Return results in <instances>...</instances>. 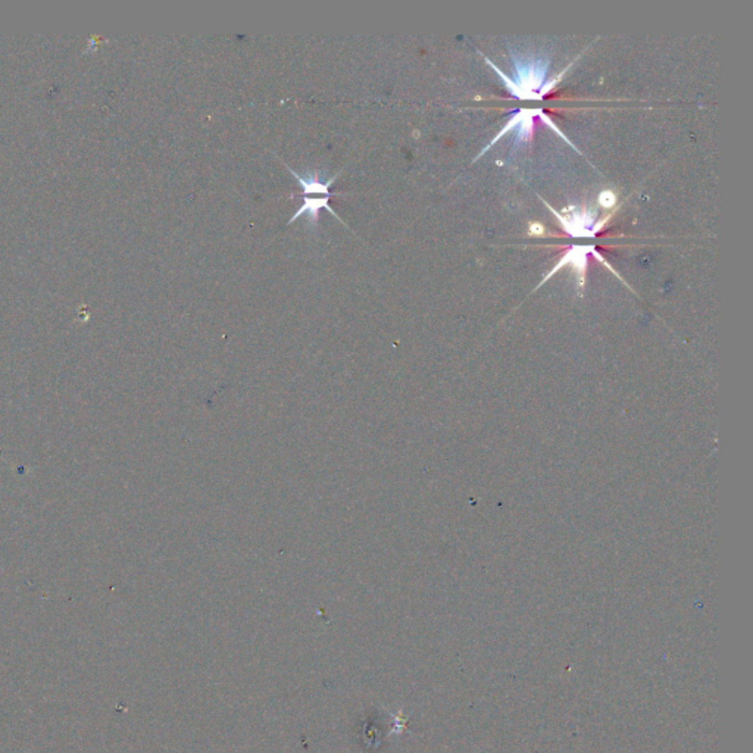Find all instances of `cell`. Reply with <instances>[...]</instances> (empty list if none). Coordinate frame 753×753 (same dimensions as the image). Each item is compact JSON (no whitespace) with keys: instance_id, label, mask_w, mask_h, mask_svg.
<instances>
[{"instance_id":"obj_1","label":"cell","mask_w":753,"mask_h":753,"mask_svg":"<svg viewBox=\"0 0 753 753\" xmlns=\"http://www.w3.org/2000/svg\"><path fill=\"white\" fill-rule=\"evenodd\" d=\"M285 168H287V170L293 174V177L296 178L297 183L302 186V196H303V205L299 207L297 212L289 219V224H292L293 221H296L299 216H302V215H308V219H309L310 224H317L318 219H319V211L321 209H327L333 216H335L337 219H340L339 215H337L328 205L330 198L337 196V194H339V193H331L330 191L331 184L337 180V177H339V174H335L330 180L324 181L319 177H317L315 174H310L308 177H303V175H299L297 173H294L292 168H289L287 165H285Z\"/></svg>"},{"instance_id":"obj_2","label":"cell","mask_w":753,"mask_h":753,"mask_svg":"<svg viewBox=\"0 0 753 753\" xmlns=\"http://www.w3.org/2000/svg\"><path fill=\"white\" fill-rule=\"evenodd\" d=\"M548 62H531L525 65H516L515 72V81H512L509 77L505 74H500L503 77L505 86L508 87L509 92L516 96L518 99L524 100H539L541 99L539 95H536V90L543 84L544 74H546Z\"/></svg>"},{"instance_id":"obj_3","label":"cell","mask_w":753,"mask_h":753,"mask_svg":"<svg viewBox=\"0 0 753 753\" xmlns=\"http://www.w3.org/2000/svg\"><path fill=\"white\" fill-rule=\"evenodd\" d=\"M543 203L549 207V209L552 211V214L557 219H560L562 228L568 232V235L574 236V237H593V232H592V230H589V225H593V223H594V216H596L594 211H590V214H589V211H586V209L577 211L574 207L576 212H573L569 216H566L565 214L556 212L553 207L549 203L544 202V200H543Z\"/></svg>"},{"instance_id":"obj_4","label":"cell","mask_w":753,"mask_h":753,"mask_svg":"<svg viewBox=\"0 0 753 753\" xmlns=\"http://www.w3.org/2000/svg\"><path fill=\"white\" fill-rule=\"evenodd\" d=\"M594 249L593 248H589V246H573L571 248L566 255L561 259L560 264H557L549 274L544 277V280L540 283V285L543 283H546L553 274H556L557 271H560L562 267L565 265H571L574 269V272L578 277V281H580V287H582L584 285V277H586V268H587V253H592Z\"/></svg>"},{"instance_id":"obj_5","label":"cell","mask_w":753,"mask_h":753,"mask_svg":"<svg viewBox=\"0 0 753 753\" xmlns=\"http://www.w3.org/2000/svg\"><path fill=\"white\" fill-rule=\"evenodd\" d=\"M617 203V194L612 193L611 190H603L601 194H599V205L603 206V207H612L614 205Z\"/></svg>"},{"instance_id":"obj_6","label":"cell","mask_w":753,"mask_h":753,"mask_svg":"<svg viewBox=\"0 0 753 753\" xmlns=\"http://www.w3.org/2000/svg\"><path fill=\"white\" fill-rule=\"evenodd\" d=\"M528 232H530V236H533V237H543L544 232H546V228L539 223H531Z\"/></svg>"}]
</instances>
